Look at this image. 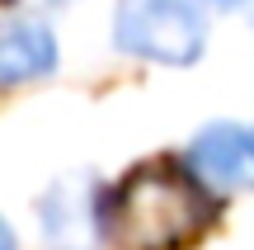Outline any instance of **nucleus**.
Wrapping results in <instances>:
<instances>
[{
	"instance_id": "3",
	"label": "nucleus",
	"mask_w": 254,
	"mask_h": 250,
	"mask_svg": "<svg viewBox=\"0 0 254 250\" xmlns=\"http://www.w3.org/2000/svg\"><path fill=\"white\" fill-rule=\"evenodd\" d=\"M189 166L212 189H254V128L245 123H212L193 137Z\"/></svg>"
},
{
	"instance_id": "2",
	"label": "nucleus",
	"mask_w": 254,
	"mask_h": 250,
	"mask_svg": "<svg viewBox=\"0 0 254 250\" xmlns=\"http://www.w3.org/2000/svg\"><path fill=\"white\" fill-rule=\"evenodd\" d=\"M113 38L132 57L160 66H189L202 52L207 24H202L198 0H118Z\"/></svg>"
},
{
	"instance_id": "1",
	"label": "nucleus",
	"mask_w": 254,
	"mask_h": 250,
	"mask_svg": "<svg viewBox=\"0 0 254 250\" xmlns=\"http://www.w3.org/2000/svg\"><path fill=\"white\" fill-rule=\"evenodd\" d=\"M198 217H202V203L193 198L189 184L160 175V170H146L123 189L113 227H118L123 246L132 250H174L198 227Z\"/></svg>"
},
{
	"instance_id": "5",
	"label": "nucleus",
	"mask_w": 254,
	"mask_h": 250,
	"mask_svg": "<svg viewBox=\"0 0 254 250\" xmlns=\"http://www.w3.org/2000/svg\"><path fill=\"white\" fill-rule=\"evenodd\" d=\"M212 5H221V9H240L245 0H212Z\"/></svg>"
},
{
	"instance_id": "4",
	"label": "nucleus",
	"mask_w": 254,
	"mask_h": 250,
	"mask_svg": "<svg viewBox=\"0 0 254 250\" xmlns=\"http://www.w3.org/2000/svg\"><path fill=\"white\" fill-rule=\"evenodd\" d=\"M57 66V43L47 33V24L38 19H9L5 38H0V76L9 85L33 81V76H47Z\"/></svg>"
}]
</instances>
